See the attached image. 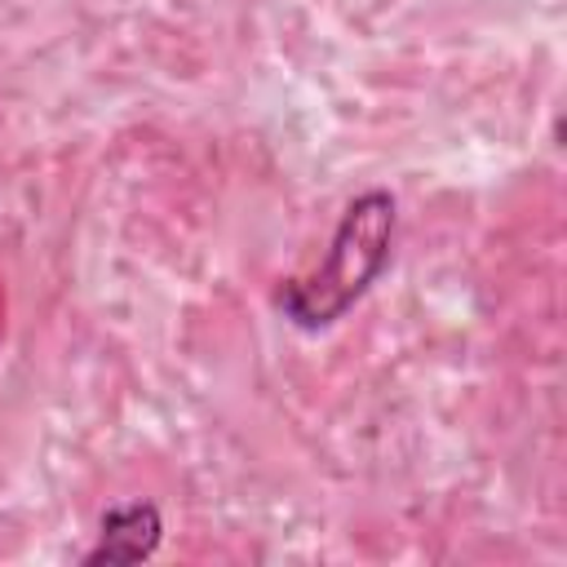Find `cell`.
Instances as JSON below:
<instances>
[{
	"label": "cell",
	"instance_id": "6da1fadb",
	"mask_svg": "<svg viewBox=\"0 0 567 567\" xmlns=\"http://www.w3.org/2000/svg\"><path fill=\"white\" fill-rule=\"evenodd\" d=\"M394 226H399V204L390 190L372 186L354 195L328 239L323 261L310 275L284 279L275 292V310L301 332L332 328L390 266Z\"/></svg>",
	"mask_w": 567,
	"mask_h": 567
},
{
	"label": "cell",
	"instance_id": "7a4b0ae2",
	"mask_svg": "<svg viewBox=\"0 0 567 567\" xmlns=\"http://www.w3.org/2000/svg\"><path fill=\"white\" fill-rule=\"evenodd\" d=\"M159 536H164V518L151 501H128V505H111L102 514V527H97V545L84 554L89 567H102V563H142L159 549Z\"/></svg>",
	"mask_w": 567,
	"mask_h": 567
}]
</instances>
